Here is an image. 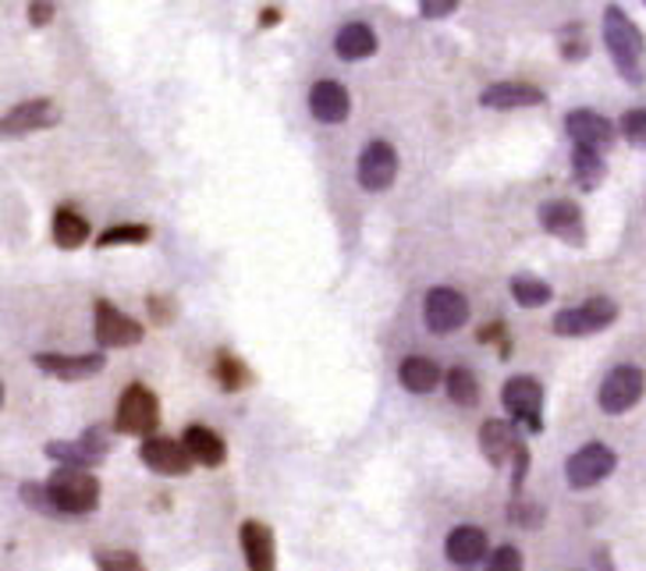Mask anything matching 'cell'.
<instances>
[{
  "instance_id": "6da1fadb",
  "label": "cell",
  "mask_w": 646,
  "mask_h": 571,
  "mask_svg": "<svg viewBox=\"0 0 646 571\" xmlns=\"http://www.w3.org/2000/svg\"><path fill=\"white\" fill-rule=\"evenodd\" d=\"M604 43L611 51L614 68H618L625 83L643 86L646 83V40L639 33V25L628 19L618 4L604 8Z\"/></svg>"
},
{
  "instance_id": "7a4b0ae2",
  "label": "cell",
  "mask_w": 646,
  "mask_h": 571,
  "mask_svg": "<svg viewBox=\"0 0 646 571\" xmlns=\"http://www.w3.org/2000/svg\"><path fill=\"white\" fill-rule=\"evenodd\" d=\"M46 490L57 515H89L100 504V480L86 469H57L46 480Z\"/></svg>"
},
{
  "instance_id": "3957f363",
  "label": "cell",
  "mask_w": 646,
  "mask_h": 571,
  "mask_svg": "<svg viewBox=\"0 0 646 571\" xmlns=\"http://www.w3.org/2000/svg\"><path fill=\"white\" fill-rule=\"evenodd\" d=\"M161 426V402L146 384H129L118 402L114 430L129 437H153Z\"/></svg>"
},
{
  "instance_id": "277c9868",
  "label": "cell",
  "mask_w": 646,
  "mask_h": 571,
  "mask_svg": "<svg viewBox=\"0 0 646 571\" xmlns=\"http://www.w3.org/2000/svg\"><path fill=\"white\" fill-rule=\"evenodd\" d=\"M614 320H618V303H611L607 295H593L590 303H582L576 309H561L550 330L558 338H587V334H601Z\"/></svg>"
},
{
  "instance_id": "5b68a950",
  "label": "cell",
  "mask_w": 646,
  "mask_h": 571,
  "mask_svg": "<svg viewBox=\"0 0 646 571\" xmlns=\"http://www.w3.org/2000/svg\"><path fill=\"white\" fill-rule=\"evenodd\" d=\"M618 465V454H614L607 443L590 440L587 448H579L569 462H565V480L572 490H590L596 483H604L607 475Z\"/></svg>"
},
{
  "instance_id": "8992f818",
  "label": "cell",
  "mask_w": 646,
  "mask_h": 571,
  "mask_svg": "<svg viewBox=\"0 0 646 571\" xmlns=\"http://www.w3.org/2000/svg\"><path fill=\"white\" fill-rule=\"evenodd\" d=\"M501 402H504V408L512 411V419L523 422L529 433L544 430V419H540L544 387H540L537 376H512L508 384H504V391H501Z\"/></svg>"
},
{
  "instance_id": "52a82bcc",
  "label": "cell",
  "mask_w": 646,
  "mask_h": 571,
  "mask_svg": "<svg viewBox=\"0 0 646 571\" xmlns=\"http://www.w3.org/2000/svg\"><path fill=\"white\" fill-rule=\"evenodd\" d=\"M643 391H646V373L639 366H614L604 376L596 402H601V408L607 411V416H622V411L639 405Z\"/></svg>"
},
{
  "instance_id": "ba28073f",
  "label": "cell",
  "mask_w": 646,
  "mask_h": 571,
  "mask_svg": "<svg viewBox=\"0 0 646 571\" xmlns=\"http://www.w3.org/2000/svg\"><path fill=\"white\" fill-rule=\"evenodd\" d=\"M57 121H61V110H57L54 100H46V97L14 103L8 114L0 118V139H25V135H33V132L54 129Z\"/></svg>"
},
{
  "instance_id": "9c48e42d",
  "label": "cell",
  "mask_w": 646,
  "mask_h": 571,
  "mask_svg": "<svg viewBox=\"0 0 646 571\" xmlns=\"http://www.w3.org/2000/svg\"><path fill=\"white\" fill-rule=\"evenodd\" d=\"M423 320H427L430 334H455L469 323V303L462 292L455 288H430L427 303H423Z\"/></svg>"
},
{
  "instance_id": "30bf717a",
  "label": "cell",
  "mask_w": 646,
  "mask_h": 571,
  "mask_svg": "<svg viewBox=\"0 0 646 571\" xmlns=\"http://www.w3.org/2000/svg\"><path fill=\"white\" fill-rule=\"evenodd\" d=\"M355 178L366 193H384V188H391L398 178V150L384 139L370 142V146L359 153Z\"/></svg>"
},
{
  "instance_id": "8fae6325",
  "label": "cell",
  "mask_w": 646,
  "mask_h": 571,
  "mask_svg": "<svg viewBox=\"0 0 646 571\" xmlns=\"http://www.w3.org/2000/svg\"><path fill=\"white\" fill-rule=\"evenodd\" d=\"M565 132L576 142L579 150H590V153H607L614 142H618V129H614V121H607L604 114H596V110H572L569 118H565Z\"/></svg>"
},
{
  "instance_id": "7c38bea8",
  "label": "cell",
  "mask_w": 646,
  "mask_h": 571,
  "mask_svg": "<svg viewBox=\"0 0 646 571\" xmlns=\"http://www.w3.org/2000/svg\"><path fill=\"white\" fill-rule=\"evenodd\" d=\"M97 344L100 348H129L143 341V323H135L129 312H121L118 306H110L107 298L97 303Z\"/></svg>"
},
{
  "instance_id": "4fadbf2b",
  "label": "cell",
  "mask_w": 646,
  "mask_h": 571,
  "mask_svg": "<svg viewBox=\"0 0 646 571\" xmlns=\"http://www.w3.org/2000/svg\"><path fill=\"white\" fill-rule=\"evenodd\" d=\"M36 370L51 373L61 384H78V380H89L97 376L103 366H107V355L103 352H86V355H61V352H40L33 355Z\"/></svg>"
},
{
  "instance_id": "5bb4252c",
  "label": "cell",
  "mask_w": 646,
  "mask_h": 571,
  "mask_svg": "<svg viewBox=\"0 0 646 571\" xmlns=\"http://www.w3.org/2000/svg\"><path fill=\"white\" fill-rule=\"evenodd\" d=\"M540 224L547 234L561 238L565 245H582L587 242V220H582V210L569 199H550L540 206Z\"/></svg>"
},
{
  "instance_id": "9a60e30c",
  "label": "cell",
  "mask_w": 646,
  "mask_h": 571,
  "mask_svg": "<svg viewBox=\"0 0 646 571\" xmlns=\"http://www.w3.org/2000/svg\"><path fill=\"white\" fill-rule=\"evenodd\" d=\"M139 458H143V465L156 475H185L193 469V458H188L185 443L175 440V437H146L143 448H139Z\"/></svg>"
},
{
  "instance_id": "2e32d148",
  "label": "cell",
  "mask_w": 646,
  "mask_h": 571,
  "mask_svg": "<svg viewBox=\"0 0 646 571\" xmlns=\"http://www.w3.org/2000/svg\"><path fill=\"white\" fill-rule=\"evenodd\" d=\"M239 539H242V558H245L249 571H274L277 568V543H274L271 526L249 518V521H242Z\"/></svg>"
},
{
  "instance_id": "e0dca14e",
  "label": "cell",
  "mask_w": 646,
  "mask_h": 571,
  "mask_svg": "<svg viewBox=\"0 0 646 571\" xmlns=\"http://www.w3.org/2000/svg\"><path fill=\"white\" fill-rule=\"evenodd\" d=\"M349 110H352L349 89H344L341 83H335V78H324V83H317L309 89V114L317 121L341 124L344 118H349Z\"/></svg>"
},
{
  "instance_id": "ac0fdd59",
  "label": "cell",
  "mask_w": 646,
  "mask_h": 571,
  "mask_svg": "<svg viewBox=\"0 0 646 571\" xmlns=\"http://www.w3.org/2000/svg\"><path fill=\"white\" fill-rule=\"evenodd\" d=\"M518 443H523V437H518V426L512 419H486L480 426V448L491 465H508Z\"/></svg>"
},
{
  "instance_id": "d6986e66",
  "label": "cell",
  "mask_w": 646,
  "mask_h": 571,
  "mask_svg": "<svg viewBox=\"0 0 646 571\" xmlns=\"http://www.w3.org/2000/svg\"><path fill=\"white\" fill-rule=\"evenodd\" d=\"M182 443H185L188 458H193V462L202 465V469H220V465H225V458H228L225 437H220L217 430H210V426H199V422L185 426Z\"/></svg>"
},
{
  "instance_id": "ffe728a7",
  "label": "cell",
  "mask_w": 646,
  "mask_h": 571,
  "mask_svg": "<svg viewBox=\"0 0 646 571\" xmlns=\"http://www.w3.org/2000/svg\"><path fill=\"white\" fill-rule=\"evenodd\" d=\"M547 97L544 89L537 86H526V83H497V86H486L480 103L486 110H515V107H540Z\"/></svg>"
},
{
  "instance_id": "44dd1931",
  "label": "cell",
  "mask_w": 646,
  "mask_h": 571,
  "mask_svg": "<svg viewBox=\"0 0 646 571\" xmlns=\"http://www.w3.org/2000/svg\"><path fill=\"white\" fill-rule=\"evenodd\" d=\"M445 553H448V561L462 564V568L480 564L486 558V532L477 529V526H459L448 536Z\"/></svg>"
},
{
  "instance_id": "7402d4cb",
  "label": "cell",
  "mask_w": 646,
  "mask_h": 571,
  "mask_svg": "<svg viewBox=\"0 0 646 571\" xmlns=\"http://www.w3.org/2000/svg\"><path fill=\"white\" fill-rule=\"evenodd\" d=\"M335 51L341 61H362V57H373L376 54V33L370 25L362 22H349L338 29L335 36Z\"/></svg>"
},
{
  "instance_id": "603a6c76",
  "label": "cell",
  "mask_w": 646,
  "mask_h": 571,
  "mask_svg": "<svg viewBox=\"0 0 646 571\" xmlns=\"http://www.w3.org/2000/svg\"><path fill=\"white\" fill-rule=\"evenodd\" d=\"M398 380H402V387L405 391H413V394H430L440 387V380H445V373H440V366L434 359H423V355H408L402 362V370H398Z\"/></svg>"
},
{
  "instance_id": "cb8c5ba5",
  "label": "cell",
  "mask_w": 646,
  "mask_h": 571,
  "mask_svg": "<svg viewBox=\"0 0 646 571\" xmlns=\"http://www.w3.org/2000/svg\"><path fill=\"white\" fill-rule=\"evenodd\" d=\"M54 242L57 249H83L89 242V220L75 206H61L54 213Z\"/></svg>"
},
{
  "instance_id": "d4e9b609",
  "label": "cell",
  "mask_w": 646,
  "mask_h": 571,
  "mask_svg": "<svg viewBox=\"0 0 646 571\" xmlns=\"http://www.w3.org/2000/svg\"><path fill=\"white\" fill-rule=\"evenodd\" d=\"M43 454L57 462V469H92L100 465L103 458H97L83 440H54V443H43Z\"/></svg>"
},
{
  "instance_id": "484cf974",
  "label": "cell",
  "mask_w": 646,
  "mask_h": 571,
  "mask_svg": "<svg viewBox=\"0 0 646 571\" xmlns=\"http://www.w3.org/2000/svg\"><path fill=\"white\" fill-rule=\"evenodd\" d=\"M512 298L523 309H540V306L550 303V298H555V288H550V284L537 274H515L512 277Z\"/></svg>"
},
{
  "instance_id": "4316f807",
  "label": "cell",
  "mask_w": 646,
  "mask_h": 571,
  "mask_svg": "<svg viewBox=\"0 0 646 571\" xmlns=\"http://www.w3.org/2000/svg\"><path fill=\"white\" fill-rule=\"evenodd\" d=\"M213 380H217V387L220 391H245L252 384V370L245 366V362L239 355H231V352H220L217 362H213Z\"/></svg>"
},
{
  "instance_id": "83f0119b",
  "label": "cell",
  "mask_w": 646,
  "mask_h": 571,
  "mask_svg": "<svg viewBox=\"0 0 646 571\" xmlns=\"http://www.w3.org/2000/svg\"><path fill=\"white\" fill-rule=\"evenodd\" d=\"M572 174L579 188H587V193H593V188H601V182L607 178V164L601 153H590V150H572Z\"/></svg>"
},
{
  "instance_id": "f1b7e54d",
  "label": "cell",
  "mask_w": 646,
  "mask_h": 571,
  "mask_svg": "<svg viewBox=\"0 0 646 571\" xmlns=\"http://www.w3.org/2000/svg\"><path fill=\"white\" fill-rule=\"evenodd\" d=\"M448 398L455 402V405H462V408H472L480 402V380H477V373L472 370H466V366H455V370H448Z\"/></svg>"
},
{
  "instance_id": "f546056e",
  "label": "cell",
  "mask_w": 646,
  "mask_h": 571,
  "mask_svg": "<svg viewBox=\"0 0 646 571\" xmlns=\"http://www.w3.org/2000/svg\"><path fill=\"white\" fill-rule=\"evenodd\" d=\"M153 238V228L146 224H118V228H107L100 238H97V245L100 249H114V245H146Z\"/></svg>"
},
{
  "instance_id": "4dcf8cb0",
  "label": "cell",
  "mask_w": 646,
  "mask_h": 571,
  "mask_svg": "<svg viewBox=\"0 0 646 571\" xmlns=\"http://www.w3.org/2000/svg\"><path fill=\"white\" fill-rule=\"evenodd\" d=\"M614 129L622 132V139L628 142V146H636V150H646V110L636 107V110H625L622 121L614 124Z\"/></svg>"
},
{
  "instance_id": "1f68e13d",
  "label": "cell",
  "mask_w": 646,
  "mask_h": 571,
  "mask_svg": "<svg viewBox=\"0 0 646 571\" xmlns=\"http://www.w3.org/2000/svg\"><path fill=\"white\" fill-rule=\"evenodd\" d=\"M92 558H97L100 571H146V564L132 550H97Z\"/></svg>"
},
{
  "instance_id": "d6a6232c",
  "label": "cell",
  "mask_w": 646,
  "mask_h": 571,
  "mask_svg": "<svg viewBox=\"0 0 646 571\" xmlns=\"http://www.w3.org/2000/svg\"><path fill=\"white\" fill-rule=\"evenodd\" d=\"M22 501L33 507V512H40V515H57V507H54V501H51V490H46V483H22Z\"/></svg>"
},
{
  "instance_id": "836d02e7",
  "label": "cell",
  "mask_w": 646,
  "mask_h": 571,
  "mask_svg": "<svg viewBox=\"0 0 646 571\" xmlns=\"http://www.w3.org/2000/svg\"><path fill=\"white\" fill-rule=\"evenodd\" d=\"M587 54H590V43L582 40V25L561 29V57L565 61H582Z\"/></svg>"
},
{
  "instance_id": "e575fe53",
  "label": "cell",
  "mask_w": 646,
  "mask_h": 571,
  "mask_svg": "<svg viewBox=\"0 0 646 571\" xmlns=\"http://www.w3.org/2000/svg\"><path fill=\"white\" fill-rule=\"evenodd\" d=\"M486 571H523V553H518V547H497L491 553V561H486Z\"/></svg>"
},
{
  "instance_id": "d590c367",
  "label": "cell",
  "mask_w": 646,
  "mask_h": 571,
  "mask_svg": "<svg viewBox=\"0 0 646 571\" xmlns=\"http://www.w3.org/2000/svg\"><path fill=\"white\" fill-rule=\"evenodd\" d=\"M78 440H83L86 448H89L92 454H97V458H107L110 448H114V437H110L107 426H89V430H86L83 437H78Z\"/></svg>"
},
{
  "instance_id": "8d00e7d4",
  "label": "cell",
  "mask_w": 646,
  "mask_h": 571,
  "mask_svg": "<svg viewBox=\"0 0 646 571\" xmlns=\"http://www.w3.org/2000/svg\"><path fill=\"white\" fill-rule=\"evenodd\" d=\"M150 316L161 327H167V323H175V316H178V303L171 295H150Z\"/></svg>"
},
{
  "instance_id": "74e56055",
  "label": "cell",
  "mask_w": 646,
  "mask_h": 571,
  "mask_svg": "<svg viewBox=\"0 0 646 571\" xmlns=\"http://www.w3.org/2000/svg\"><path fill=\"white\" fill-rule=\"evenodd\" d=\"M512 521H515V526H526V529H533V526H540V507H533V504H526V501H515L512 504Z\"/></svg>"
},
{
  "instance_id": "f35d334b",
  "label": "cell",
  "mask_w": 646,
  "mask_h": 571,
  "mask_svg": "<svg viewBox=\"0 0 646 571\" xmlns=\"http://www.w3.org/2000/svg\"><path fill=\"white\" fill-rule=\"evenodd\" d=\"M512 458H515V480H512V490H515V494H523V483H526V472H529V448H526V443H518Z\"/></svg>"
},
{
  "instance_id": "ab89813d",
  "label": "cell",
  "mask_w": 646,
  "mask_h": 571,
  "mask_svg": "<svg viewBox=\"0 0 646 571\" xmlns=\"http://www.w3.org/2000/svg\"><path fill=\"white\" fill-rule=\"evenodd\" d=\"M419 11L427 14V19H448L451 11H459L455 0H419Z\"/></svg>"
},
{
  "instance_id": "60d3db41",
  "label": "cell",
  "mask_w": 646,
  "mask_h": 571,
  "mask_svg": "<svg viewBox=\"0 0 646 571\" xmlns=\"http://www.w3.org/2000/svg\"><path fill=\"white\" fill-rule=\"evenodd\" d=\"M54 19V4H43V0H36V4H29V22H33L36 29L51 25Z\"/></svg>"
},
{
  "instance_id": "b9f144b4",
  "label": "cell",
  "mask_w": 646,
  "mask_h": 571,
  "mask_svg": "<svg viewBox=\"0 0 646 571\" xmlns=\"http://www.w3.org/2000/svg\"><path fill=\"white\" fill-rule=\"evenodd\" d=\"M277 22H281V8H263L260 25H263V29H271V25H277Z\"/></svg>"
},
{
  "instance_id": "7bdbcfd3",
  "label": "cell",
  "mask_w": 646,
  "mask_h": 571,
  "mask_svg": "<svg viewBox=\"0 0 646 571\" xmlns=\"http://www.w3.org/2000/svg\"><path fill=\"white\" fill-rule=\"evenodd\" d=\"M0 405H4V384H0Z\"/></svg>"
}]
</instances>
